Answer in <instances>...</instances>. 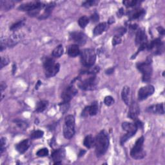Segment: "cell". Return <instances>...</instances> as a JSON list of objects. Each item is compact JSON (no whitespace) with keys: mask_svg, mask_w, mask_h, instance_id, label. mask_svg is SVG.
I'll return each mask as SVG.
<instances>
[{"mask_svg":"<svg viewBox=\"0 0 165 165\" xmlns=\"http://www.w3.org/2000/svg\"><path fill=\"white\" fill-rule=\"evenodd\" d=\"M78 86L84 90H92L96 87L98 80L95 74L83 71L77 78Z\"/></svg>","mask_w":165,"mask_h":165,"instance_id":"6da1fadb","label":"cell"},{"mask_svg":"<svg viewBox=\"0 0 165 165\" xmlns=\"http://www.w3.org/2000/svg\"><path fill=\"white\" fill-rule=\"evenodd\" d=\"M109 146V137L105 130H102L95 139V153L98 157L105 154Z\"/></svg>","mask_w":165,"mask_h":165,"instance_id":"7a4b0ae2","label":"cell"},{"mask_svg":"<svg viewBox=\"0 0 165 165\" xmlns=\"http://www.w3.org/2000/svg\"><path fill=\"white\" fill-rule=\"evenodd\" d=\"M63 134L67 140H71L75 134V118L72 115H68L65 117L63 128Z\"/></svg>","mask_w":165,"mask_h":165,"instance_id":"3957f363","label":"cell"},{"mask_svg":"<svg viewBox=\"0 0 165 165\" xmlns=\"http://www.w3.org/2000/svg\"><path fill=\"white\" fill-rule=\"evenodd\" d=\"M95 60H96V54L93 49L86 48L81 52V61L85 67L94 66Z\"/></svg>","mask_w":165,"mask_h":165,"instance_id":"277c9868","label":"cell"},{"mask_svg":"<svg viewBox=\"0 0 165 165\" xmlns=\"http://www.w3.org/2000/svg\"><path fill=\"white\" fill-rule=\"evenodd\" d=\"M144 139L142 136L137 139L134 147L130 151V155L133 159H141L145 157V152L143 150V143Z\"/></svg>","mask_w":165,"mask_h":165,"instance_id":"5b68a950","label":"cell"},{"mask_svg":"<svg viewBox=\"0 0 165 165\" xmlns=\"http://www.w3.org/2000/svg\"><path fill=\"white\" fill-rule=\"evenodd\" d=\"M137 68L143 75V81L144 82L150 81L152 75V67L150 60L148 59L145 62L138 63Z\"/></svg>","mask_w":165,"mask_h":165,"instance_id":"8992f818","label":"cell"},{"mask_svg":"<svg viewBox=\"0 0 165 165\" xmlns=\"http://www.w3.org/2000/svg\"><path fill=\"white\" fill-rule=\"evenodd\" d=\"M135 43L137 45L140 46V49H139L137 53L147 48L149 43H148L147 36L143 29H140L137 30L135 38Z\"/></svg>","mask_w":165,"mask_h":165,"instance_id":"52a82bcc","label":"cell"},{"mask_svg":"<svg viewBox=\"0 0 165 165\" xmlns=\"http://www.w3.org/2000/svg\"><path fill=\"white\" fill-rule=\"evenodd\" d=\"M45 5L39 2H31L21 5L18 9L21 11L31 12L36 10H41Z\"/></svg>","mask_w":165,"mask_h":165,"instance_id":"ba28073f","label":"cell"},{"mask_svg":"<svg viewBox=\"0 0 165 165\" xmlns=\"http://www.w3.org/2000/svg\"><path fill=\"white\" fill-rule=\"evenodd\" d=\"M155 92V89L154 86L149 85H146L143 87H141L138 92V99L140 101H143L152 95Z\"/></svg>","mask_w":165,"mask_h":165,"instance_id":"9c48e42d","label":"cell"},{"mask_svg":"<svg viewBox=\"0 0 165 165\" xmlns=\"http://www.w3.org/2000/svg\"><path fill=\"white\" fill-rule=\"evenodd\" d=\"M77 93V90L73 85L68 86L62 93V98L63 99V102L69 103V101L75 96Z\"/></svg>","mask_w":165,"mask_h":165,"instance_id":"30bf717a","label":"cell"},{"mask_svg":"<svg viewBox=\"0 0 165 165\" xmlns=\"http://www.w3.org/2000/svg\"><path fill=\"white\" fill-rule=\"evenodd\" d=\"M146 48L149 50H154V53L156 54H159L163 50V43L160 39H155L150 43H148Z\"/></svg>","mask_w":165,"mask_h":165,"instance_id":"8fae6325","label":"cell"},{"mask_svg":"<svg viewBox=\"0 0 165 165\" xmlns=\"http://www.w3.org/2000/svg\"><path fill=\"white\" fill-rule=\"evenodd\" d=\"M71 38L74 42L76 43L77 45H83L85 44L86 41H87V38L86 36L83 32H74L71 34Z\"/></svg>","mask_w":165,"mask_h":165,"instance_id":"7c38bea8","label":"cell"},{"mask_svg":"<svg viewBox=\"0 0 165 165\" xmlns=\"http://www.w3.org/2000/svg\"><path fill=\"white\" fill-rule=\"evenodd\" d=\"M140 107H139L138 104L135 101H132V103L130 104V109L128 112V117H130L131 119L135 121L138 116L140 115Z\"/></svg>","mask_w":165,"mask_h":165,"instance_id":"4fadbf2b","label":"cell"},{"mask_svg":"<svg viewBox=\"0 0 165 165\" xmlns=\"http://www.w3.org/2000/svg\"><path fill=\"white\" fill-rule=\"evenodd\" d=\"M98 111V106L97 103H93L92 105L86 107L82 112V116L87 117L89 116H95L97 114Z\"/></svg>","mask_w":165,"mask_h":165,"instance_id":"5bb4252c","label":"cell"},{"mask_svg":"<svg viewBox=\"0 0 165 165\" xmlns=\"http://www.w3.org/2000/svg\"><path fill=\"white\" fill-rule=\"evenodd\" d=\"M22 36L20 33L14 32L12 34L11 36L7 40V43L8 47H14V45H17L18 43L21 40Z\"/></svg>","mask_w":165,"mask_h":165,"instance_id":"9a60e30c","label":"cell"},{"mask_svg":"<svg viewBox=\"0 0 165 165\" xmlns=\"http://www.w3.org/2000/svg\"><path fill=\"white\" fill-rule=\"evenodd\" d=\"M146 111L149 113L155 114H164V105L163 103L157 104V105H154L147 108Z\"/></svg>","mask_w":165,"mask_h":165,"instance_id":"2e32d148","label":"cell"},{"mask_svg":"<svg viewBox=\"0 0 165 165\" xmlns=\"http://www.w3.org/2000/svg\"><path fill=\"white\" fill-rule=\"evenodd\" d=\"M65 150L63 149H59L54 151L53 153L52 154L51 157L53 158V161H55V163H56V162H60L62 161L65 158Z\"/></svg>","mask_w":165,"mask_h":165,"instance_id":"e0dca14e","label":"cell"},{"mask_svg":"<svg viewBox=\"0 0 165 165\" xmlns=\"http://www.w3.org/2000/svg\"><path fill=\"white\" fill-rule=\"evenodd\" d=\"M59 68H60V66L59 63H55L54 65L50 66L48 68L45 69V76L47 77H53L54 76H56L59 71Z\"/></svg>","mask_w":165,"mask_h":165,"instance_id":"ac0fdd59","label":"cell"},{"mask_svg":"<svg viewBox=\"0 0 165 165\" xmlns=\"http://www.w3.org/2000/svg\"><path fill=\"white\" fill-rule=\"evenodd\" d=\"M30 146V141L29 140H25L16 145V150L20 153L23 154L27 151Z\"/></svg>","mask_w":165,"mask_h":165,"instance_id":"d6986e66","label":"cell"},{"mask_svg":"<svg viewBox=\"0 0 165 165\" xmlns=\"http://www.w3.org/2000/svg\"><path fill=\"white\" fill-rule=\"evenodd\" d=\"M145 14V11L141 8H136L135 10H132L128 12V16L130 20H136L141 18Z\"/></svg>","mask_w":165,"mask_h":165,"instance_id":"ffe728a7","label":"cell"},{"mask_svg":"<svg viewBox=\"0 0 165 165\" xmlns=\"http://www.w3.org/2000/svg\"><path fill=\"white\" fill-rule=\"evenodd\" d=\"M123 129L126 131L127 133H132L133 134H135L137 131V126L135 123H131L128 122H124L122 124Z\"/></svg>","mask_w":165,"mask_h":165,"instance_id":"44dd1931","label":"cell"},{"mask_svg":"<svg viewBox=\"0 0 165 165\" xmlns=\"http://www.w3.org/2000/svg\"><path fill=\"white\" fill-rule=\"evenodd\" d=\"M130 87L125 86L123 87L122 92H121V98L123 101L127 105H130Z\"/></svg>","mask_w":165,"mask_h":165,"instance_id":"7402d4cb","label":"cell"},{"mask_svg":"<svg viewBox=\"0 0 165 165\" xmlns=\"http://www.w3.org/2000/svg\"><path fill=\"white\" fill-rule=\"evenodd\" d=\"M80 50L79 48V46L77 45H72L70 47L68 48V54L69 56H71L72 57H75L77 56L80 54Z\"/></svg>","mask_w":165,"mask_h":165,"instance_id":"603a6c76","label":"cell"},{"mask_svg":"<svg viewBox=\"0 0 165 165\" xmlns=\"http://www.w3.org/2000/svg\"><path fill=\"white\" fill-rule=\"evenodd\" d=\"M107 24L106 23H101L98 25H97L94 29L93 33L95 36H97L101 34L103 32H105L107 29Z\"/></svg>","mask_w":165,"mask_h":165,"instance_id":"cb8c5ba5","label":"cell"},{"mask_svg":"<svg viewBox=\"0 0 165 165\" xmlns=\"http://www.w3.org/2000/svg\"><path fill=\"white\" fill-rule=\"evenodd\" d=\"M54 6H55V3H53H53H50V4H48V5H47L44 13H43L39 17V19L43 20V19H46L47 18H48V17L50 16V13L52 12V11H53Z\"/></svg>","mask_w":165,"mask_h":165,"instance_id":"d4e9b609","label":"cell"},{"mask_svg":"<svg viewBox=\"0 0 165 165\" xmlns=\"http://www.w3.org/2000/svg\"><path fill=\"white\" fill-rule=\"evenodd\" d=\"M83 144L86 148L91 149V148L95 146V139L92 137V135H89L85 138Z\"/></svg>","mask_w":165,"mask_h":165,"instance_id":"484cf974","label":"cell"},{"mask_svg":"<svg viewBox=\"0 0 165 165\" xmlns=\"http://www.w3.org/2000/svg\"><path fill=\"white\" fill-rule=\"evenodd\" d=\"M48 106V102L47 101H39L36 107V111L38 112H43L47 109Z\"/></svg>","mask_w":165,"mask_h":165,"instance_id":"4316f807","label":"cell"},{"mask_svg":"<svg viewBox=\"0 0 165 165\" xmlns=\"http://www.w3.org/2000/svg\"><path fill=\"white\" fill-rule=\"evenodd\" d=\"M14 2L12 1H1V8L5 11L11 9L14 7Z\"/></svg>","mask_w":165,"mask_h":165,"instance_id":"83f0119b","label":"cell"},{"mask_svg":"<svg viewBox=\"0 0 165 165\" xmlns=\"http://www.w3.org/2000/svg\"><path fill=\"white\" fill-rule=\"evenodd\" d=\"M64 49L62 45L57 46L53 52V56L55 57H60L63 54Z\"/></svg>","mask_w":165,"mask_h":165,"instance_id":"f1b7e54d","label":"cell"},{"mask_svg":"<svg viewBox=\"0 0 165 165\" xmlns=\"http://www.w3.org/2000/svg\"><path fill=\"white\" fill-rule=\"evenodd\" d=\"M89 19L88 18V17H86L85 16L81 17L79 21H78V23H79V25L81 28L86 27V26L89 24Z\"/></svg>","mask_w":165,"mask_h":165,"instance_id":"f546056e","label":"cell"},{"mask_svg":"<svg viewBox=\"0 0 165 165\" xmlns=\"http://www.w3.org/2000/svg\"><path fill=\"white\" fill-rule=\"evenodd\" d=\"M23 25H24V21L20 20L18 22L14 23L11 27L10 29H11V30H12L13 32H16L18 30H19L20 29H21L23 26Z\"/></svg>","mask_w":165,"mask_h":165,"instance_id":"4dcf8cb0","label":"cell"},{"mask_svg":"<svg viewBox=\"0 0 165 165\" xmlns=\"http://www.w3.org/2000/svg\"><path fill=\"white\" fill-rule=\"evenodd\" d=\"M139 3H140V2L137 1V0H127V1H124L123 4L126 7H132L137 6Z\"/></svg>","mask_w":165,"mask_h":165,"instance_id":"1f68e13d","label":"cell"},{"mask_svg":"<svg viewBox=\"0 0 165 165\" xmlns=\"http://www.w3.org/2000/svg\"><path fill=\"white\" fill-rule=\"evenodd\" d=\"M44 135V132L42 130H36L31 134L30 137L32 139H39Z\"/></svg>","mask_w":165,"mask_h":165,"instance_id":"d6a6232c","label":"cell"},{"mask_svg":"<svg viewBox=\"0 0 165 165\" xmlns=\"http://www.w3.org/2000/svg\"><path fill=\"white\" fill-rule=\"evenodd\" d=\"M48 150L47 148H43V149L39 150L36 152V155L38 157H45V156H47L48 155Z\"/></svg>","mask_w":165,"mask_h":165,"instance_id":"836d02e7","label":"cell"},{"mask_svg":"<svg viewBox=\"0 0 165 165\" xmlns=\"http://www.w3.org/2000/svg\"><path fill=\"white\" fill-rule=\"evenodd\" d=\"M98 3H99V2L95 1V0H90V1H86V2H83L82 4V6H83L86 8H89L90 7L96 5Z\"/></svg>","mask_w":165,"mask_h":165,"instance_id":"e575fe53","label":"cell"},{"mask_svg":"<svg viewBox=\"0 0 165 165\" xmlns=\"http://www.w3.org/2000/svg\"><path fill=\"white\" fill-rule=\"evenodd\" d=\"M134 135V134H133L132 133H127L126 132V134H125L121 139V145L124 144L129 140V139H130Z\"/></svg>","mask_w":165,"mask_h":165,"instance_id":"d590c367","label":"cell"},{"mask_svg":"<svg viewBox=\"0 0 165 165\" xmlns=\"http://www.w3.org/2000/svg\"><path fill=\"white\" fill-rule=\"evenodd\" d=\"M104 103H105V105L107 106H111L114 103V99L110 95H108V96L105 97V99H104Z\"/></svg>","mask_w":165,"mask_h":165,"instance_id":"8d00e7d4","label":"cell"},{"mask_svg":"<svg viewBox=\"0 0 165 165\" xmlns=\"http://www.w3.org/2000/svg\"><path fill=\"white\" fill-rule=\"evenodd\" d=\"M121 41H122V38H121V36L119 35H116L112 39V45L114 46H116L117 45L120 44Z\"/></svg>","mask_w":165,"mask_h":165,"instance_id":"74e56055","label":"cell"},{"mask_svg":"<svg viewBox=\"0 0 165 165\" xmlns=\"http://www.w3.org/2000/svg\"><path fill=\"white\" fill-rule=\"evenodd\" d=\"M16 125H18L19 126L20 128L21 129H23V130H25L27 128V124L26 122H25V121H21V120H18V121H15Z\"/></svg>","mask_w":165,"mask_h":165,"instance_id":"f35d334b","label":"cell"},{"mask_svg":"<svg viewBox=\"0 0 165 165\" xmlns=\"http://www.w3.org/2000/svg\"><path fill=\"white\" fill-rule=\"evenodd\" d=\"M9 63V59L7 57H2L1 58V62H0V67L3 68L5 66L7 65Z\"/></svg>","mask_w":165,"mask_h":165,"instance_id":"ab89813d","label":"cell"},{"mask_svg":"<svg viewBox=\"0 0 165 165\" xmlns=\"http://www.w3.org/2000/svg\"><path fill=\"white\" fill-rule=\"evenodd\" d=\"M5 145H6V139L5 137L1 138V155L3 154L4 150L5 149Z\"/></svg>","mask_w":165,"mask_h":165,"instance_id":"60d3db41","label":"cell"},{"mask_svg":"<svg viewBox=\"0 0 165 165\" xmlns=\"http://www.w3.org/2000/svg\"><path fill=\"white\" fill-rule=\"evenodd\" d=\"M68 104V103L63 102L62 105H60V109H61V110H62V112L65 113L68 110V106L67 105Z\"/></svg>","mask_w":165,"mask_h":165,"instance_id":"b9f144b4","label":"cell"},{"mask_svg":"<svg viewBox=\"0 0 165 165\" xmlns=\"http://www.w3.org/2000/svg\"><path fill=\"white\" fill-rule=\"evenodd\" d=\"M91 19L94 22H97L98 21H99V15L98 14H94L91 16Z\"/></svg>","mask_w":165,"mask_h":165,"instance_id":"7bdbcfd3","label":"cell"},{"mask_svg":"<svg viewBox=\"0 0 165 165\" xmlns=\"http://www.w3.org/2000/svg\"><path fill=\"white\" fill-rule=\"evenodd\" d=\"M158 32L161 34V35H164V32H165V30L162 27H159L158 28Z\"/></svg>","mask_w":165,"mask_h":165,"instance_id":"ee69618b","label":"cell"},{"mask_svg":"<svg viewBox=\"0 0 165 165\" xmlns=\"http://www.w3.org/2000/svg\"><path fill=\"white\" fill-rule=\"evenodd\" d=\"M124 14V11H123V8H120V9L117 12V15H118V17H121L122 16H123Z\"/></svg>","mask_w":165,"mask_h":165,"instance_id":"f6af8a7d","label":"cell"},{"mask_svg":"<svg viewBox=\"0 0 165 165\" xmlns=\"http://www.w3.org/2000/svg\"><path fill=\"white\" fill-rule=\"evenodd\" d=\"M114 69L113 68H109V69H108V70H107L105 72L107 74H111L114 72Z\"/></svg>","mask_w":165,"mask_h":165,"instance_id":"bcb514c9","label":"cell"},{"mask_svg":"<svg viewBox=\"0 0 165 165\" xmlns=\"http://www.w3.org/2000/svg\"><path fill=\"white\" fill-rule=\"evenodd\" d=\"M6 89V84L4 82H2L1 83V91L3 92V91Z\"/></svg>","mask_w":165,"mask_h":165,"instance_id":"7dc6e473","label":"cell"},{"mask_svg":"<svg viewBox=\"0 0 165 165\" xmlns=\"http://www.w3.org/2000/svg\"><path fill=\"white\" fill-rule=\"evenodd\" d=\"M85 153V150H81V152L80 153V156H82V155H83Z\"/></svg>","mask_w":165,"mask_h":165,"instance_id":"c3c4849f","label":"cell"},{"mask_svg":"<svg viewBox=\"0 0 165 165\" xmlns=\"http://www.w3.org/2000/svg\"><path fill=\"white\" fill-rule=\"evenodd\" d=\"M16 65L14 64L13 65V73H14L16 72Z\"/></svg>","mask_w":165,"mask_h":165,"instance_id":"681fc988","label":"cell"}]
</instances>
